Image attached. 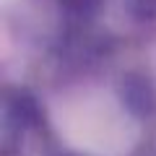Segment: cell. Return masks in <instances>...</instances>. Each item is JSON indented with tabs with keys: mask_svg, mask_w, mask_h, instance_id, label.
I'll return each instance as SVG.
<instances>
[{
	"mask_svg": "<svg viewBox=\"0 0 156 156\" xmlns=\"http://www.w3.org/2000/svg\"><path fill=\"white\" fill-rule=\"evenodd\" d=\"M55 128L68 146L91 156H125L138 140L133 117L101 91H83L60 101Z\"/></svg>",
	"mask_w": 156,
	"mask_h": 156,
	"instance_id": "obj_1",
	"label": "cell"
}]
</instances>
